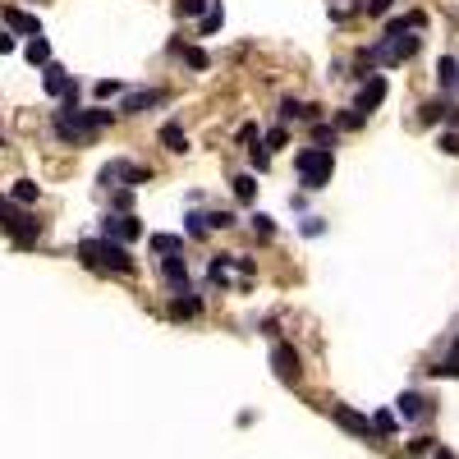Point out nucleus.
<instances>
[{
    "mask_svg": "<svg viewBox=\"0 0 459 459\" xmlns=\"http://www.w3.org/2000/svg\"><path fill=\"white\" fill-rule=\"evenodd\" d=\"M78 258L87 267H111V271H133V258L124 243H111V239H83L78 243Z\"/></svg>",
    "mask_w": 459,
    "mask_h": 459,
    "instance_id": "1",
    "label": "nucleus"
},
{
    "mask_svg": "<svg viewBox=\"0 0 459 459\" xmlns=\"http://www.w3.org/2000/svg\"><path fill=\"white\" fill-rule=\"evenodd\" d=\"M294 170L304 179V189H326L331 170H336V156H331V148H308L294 156Z\"/></svg>",
    "mask_w": 459,
    "mask_h": 459,
    "instance_id": "2",
    "label": "nucleus"
},
{
    "mask_svg": "<svg viewBox=\"0 0 459 459\" xmlns=\"http://www.w3.org/2000/svg\"><path fill=\"white\" fill-rule=\"evenodd\" d=\"M0 230L14 234V243H23V248L37 243V221L28 216V211H18L14 202H5V198H0Z\"/></svg>",
    "mask_w": 459,
    "mask_h": 459,
    "instance_id": "3",
    "label": "nucleus"
},
{
    "mask_svg": "<svg viewBox=\"0 0 459 459\" xmlns=\"http://www.w3.org/2000/svg\"><path fill=\"white\" fill-rule=\"evenodd\" d=\"M143 234V226L129 216V211H120V216H106L101 221V239H111V243H133Z\"/></svg>",
    "mask_w": 459,
    "mask_h": 459,
    "instance_id": "4",
    "label": "nucleus"
},
{
    "mask_svg": "<svg viewBox=\"0 0 459 459\" xmlns=\"http://www.w3.org/2000/svg\"><path fill=\"white\" fill-rule=\"evenodd\" d=\"M148 179H152V175L138 170V165H129V161H111L101 170V184H106V189H115V184H148Z\"/></svg>",
    "mask_w": 459,
    "mask_h": 459,
    "instance_id": "5",
    "label": "nucleus"
},
{
    "mask_svg": "<svg viewBox=\"0 0 459 459\" xmlns=\"http://www.w3.org/2000/svg\"><path fill=\"white\" fill-rule=\"evenodd\" d=\"M271 367H276L280 382H299V354L289 345H276V349H271Z\"/></svg>",
    "mask_w": 459,
    "mask_h": 459,
    "instance_id": "6",
    "label": "nucleus"
},
{
    "mask_svg": "<svg viewBox=\"0 0 459 459\" xmlns=\"http://www.w3.org/2000/svg\"><path fill=\"white\" fill-rule=\"evenodd\" d=\"M382 101H386V78H382V74H372V78L363 83V92H358V106H354V111H358V115H367V111H377Z\"/></svg>",
    "mask_w": 459,
    "mask_h": 459,
    "instance_id": "7",
    "label": "nucleus"
},
{
    "mask_svg": "<svg viewBox=\"0 0 459 459\" xmlns=\"http://www.w3.org/2000/svg\"><path fill=\"white\" fill-rule=\"evenodd\" d=\"M331 414H336V423L345 427V432H358V436H367V432H372V423H367L363 414H354V409H349V404H336V409H331Z\"/></svg>",
    "mask_w": 459,
    "mask_h": 459,
    "instance_id": "8",
    "label": "nucleus"
},
{
    "mask_svg": "<svg viewBox=\"0 0 459 459\" xmlns=\"http://www.w3.org/2000/svg\"><path fill=\"white\" fill-rule=\"evenodd\" d=\"M161 276L170 280L179 294H189V267H184V258H161Z\"/></svg>",
    "mask_w": 459,
    "mask_h": 459,
    "instance_id": "9",
    "label": "nucleus"
},
{
    "mask_svg": "<svg viewBox=\"0 0 459 459\" xmlns=\"http://www.w3.org/2000/svg\"><path fill=\"white\" fill-rule=\"evenodd\" d=\"M161 101H165L161 87H148V92H129V96H124V111L138 115V111H148V106H161Z\"/></svg>",
    "mask_w": 459,
    "mask_h": 459,
    "instance_id": "10",
    "label": "nucleus"
},
{
    "mask_svg": "<svg viewBox=\"0 0 459 459\" xmlns=\"http://www.w3.org/2000/svg\"><path fill=\"white\" fill-rule=\"evenodd\" d=\"M5 23L14 28V33H28V37H42V23H37L33 14H23V9H5Z\"/></svg>",
    "mask_w": 459,
    "mask_h": 459,
    "instance_id": "11",
    "label": "nucleus"
},
{
    "mask_svg": "<svg viewBox=\"0 0 459 459\" xmlns=\"http://www.w3.org/2000/svg\"><path fill=\"white\" fill-rule=\"evenodd\" d=\"M395 414H399V418H423V414H427V399L409 390V395H399V399H395Z\"/></svg>",
    "mask_w": 459,
    "mask_h": 459,
    "instance_id": "12",
    "label": "nucleus"
},
{
    "mask_svg": "<svg viewBox=\"0 0 459 459\" xmlns=\"http://www.w3.org/2000/svg\"><path fill=\"white\" fill-rule=\"evenodd\" d=\"M161 143L170 152H189V133H184L179 124H161Z\"/></svg>",
    "mask_w": 459,
    "mask_h": 459,
    "instance_id": "13",
    "label": "nucleus"
},
{
    "mask_svg": "<svg viewBox=\"0 0 459 459\" xmlns=\"http://www.w3.org/2000/svg\"><path fill=\"white\" fill-rule=\"evenodd\" d=\"M436 78H441V87H455L459 83V65L450 60V55H441V60H436Z\"/></svg>",
    "mask_w": 459,
    "mask_h": 459,
    "instance_id": "14",
    "label": "nucleus"
},
{
    "mask_svg": "<svg viewBox=\"0 0 459 459\" xmlns=\"http://www.w3.org/2000/svg\"><path fill=\"white\" fill-rule=\"evenodd\" d=\"M253 193H258V179H253V175H234V198L253 202Z\"/></svg>",
    "mask_w": 459,
    "mask_h": 459,
    "instance_id": "15",
    "label": "nucleus"
},
{
    "mask_svg": "<svg viewBox=\"0 0 459 459\" xmlns=\"http://www.w3.org/2000/svg\"><path fill=\"white\" fill-rule=\"evenodd\" d=\"M221 23H226V9H221V5H207V14H202V37H211Z\"/></svg>",
    "mask_w": 459,
    "mask_h": 459,
    "instance_id": "16",
    "label": "nucleus"
},
{
    "mask_svg": "<svg viewBox=\"0 0 459 459\" xmlns=\"http://www.w3.org/2000/svg\"><path fill=\"white\" fill-rule=\"evenodd\" d=\"M28 60H33V65H51V46H46V37H33V46H28Z\"/></svg>",
    "mask_w": 459,
    "mask_h": 459,
    "instance_id": "17",
    "label": "nucleus"
},
{
    "mask_svg": "<svg viewBox=\"0 0 459 459\" xmlns=\"http://www.w3.org/2000/svg\"><path fill=\"white\" fill-rule=\"evenodd\" d=\"M152 248L170 258V253H179V248H184V239H175V234H152Z\"/></svg>",
    "mask_w": 459,
    "mask_h": 459,
    "instance_id": "18",
    "label": "nucleus"
},
{
    "mask_svg": "<svg viewBox=\"0 0 459 459\" xmlns=\"http://www.w3.org/2000/svg\"><path fill=\"white\" fill-rule=\"evenodd\" d=\"M432 372H436V377H459V340L450 345V354H446V363H441V367H432Z\"/></svg>",
    "mask_w": 459,
    "mask_h": 459,
    "instance_id": "19",
    "label": "nucleus"
},
{
    "mask_svg": "<svg viewBox=\"0 0 459 459\" xmlns=\"http://www.w3.org/2000/svg\"><path fill=\"white\" fill-rule=\"evenodd\" d=\"M184 60H189L193 70H207V65H211V55L202 51V46H184Z\"/></svg>",
    "mask_w": 459,
    "mask_h": 459,
    "instance_id": "20",
    "label": "nucleus"
},
{
    "mask_svg": "<svg viewBox=\"0 0 459 459\" xmlns=\"http://www.w3.org/2000/svg\"><path fill=\"white\" fill-rule=\"evenodd\" d=\"M14 202H37V184L33 179H18L14 184Z\"/></svg>",
    "mask_w": 459,
    "mask_h": 459,
    "instance_id": "21",
    "label": "nucleus"
},
{
    "mask_svg": "<svg viewBox=\"0 0 459 459\" xmlns=\"http://www.w3.org/2000/svg\"><path fill=\"white\" fill-rule=\"evenodd\" d=\"M446 111H450V101H427L423 106V120L432 124V120H446Z\"/></svg>",
    "mask_w": 459,
    "mask_h": 459,
    "instance_id": "22",
    "label": "nucleus"
},
{
    "mask_svg": "<svg viewBox=\"0 0 459 459\" xmlns=\"http://www.w3.org/2000/svg\"><path fill=\"white\" fill-rule=\"evenodd\" d=\"M184 221H189V234H193V239H202V234H207V216H202V211H189Z\"/></svg>",
    "mask_w": 459,
    "mask_h": 459,
    "instance_id": "23",
    "label": "nucleus"
},
{
    "mask_svg": "<svg viewBox=\"0 0 459 459\" xmlns=\"http://www.w3.org/2000/svg\"><path fill=\"white\" fill-rule=\"evenodd\" d=\"M234 226V211H211L207 216V230H230Z\"/></svg>",
    "mask_w": 459,
    "mask_h": 459,
    "instance_id": "24",
    "label": "nucleus"
},
{
    "mask_svg": "<svg viewBox=\"0 0 459 459\" xmlns=\"http://www.w3.org/2000/svg\"><path fill=\"white\" fill-rule=\"evenodd\" d=\"M175 317H198V299H175Z\"/></svg>",
    "mask_w": 459,
    "mask_h": 459,
    "instance_id": "25",
    "label": "nucleus"
},
{
    "mask_svg": "<svg viewBox=\"0 0 459 459\" xmlns=\"http://www.w3.org/2000/svg\"><path fill=\"white\" fill-rule=\"evenodd\" d=\"M372 427H377L382 436H390V432H395V414H377V418H372Z\"/></svg>",
    "mask_w": 459,
    "mask_h": 459,
    "instance_id": "26",
    "label": "nucleus"
},
{
    "mask_svg": "<svg viewBox=\"0 0 459 459\" xmlns=\"http://www.w3.org/2000/svg\"><path fill=\"white\" fill-rule=\"evenodd\" d=\"M175 9H179V14H207V0H179Z\"/></svg>",
    "mask_w": 459,
    "mask_h": 459,
    "instance_id": "27",
    "label": "nucleus"
},
{
    "mask_svg": "<svg viewBox=\"0 0 459 459\" xmlns=\"http://www.w3.org/2000/svg\"><path fill=\"white\" fill-rule=\"evenodd\" d=\"M441 152L446 156H459V133H441Z\"/></svg>",
    "mask_w": 459,
    "mask_h": 459,
    "instance_id": "28",
    "label": "nucleus"
},
{
    "mask_svg": "<svg viewBox=\"0 0 459 459\" xmlns=\"http://www.w3.org/2000/svg\"><path fill=\"white\" fill-rule=\"evenodd\" d=\"M285 143H289V133H285V129H280V124H276V129L267 133V148H285Z\"/></svg>",
    "mask_w": 459,
    "mask_h": 459,
    "instance_id": "29",
    "label": "nucleus"
},
{
    "mask_svg": "<svg viewBox=\"0 0 459 459\" xmlns=\"http://www.w3.org/2000/svg\"><path fill=\"white\" fill-rule=\"evenodd\" d=\"M253 230H258V234H276V226H271V216H262V211L253 216Z\"/></svg>",
    "mask_w": 459,
    "mask_h": 459,
    "instance_id": "30",
    "label": "nucleus"
},
{
    "mask_svg": "<svg viewBox=\"0 0 459 459\" xmlns=\"http://www.w3.org/2000/svg\"><path fill=\"white\" fill-rule=\"evenodd\" d=\"M115 92H120V83H111V78H101V83H96V96H101V101H106V96H115Z\"/></svg>",
    "mask_w": 459,
    "mask_h": 459,
    "instance_id": "31",
    "label": "nucleus"
},
{
    "mask_svg": "<svg viewBox=\"0 0 459 459\" xmlns=\"http://www.w3.org/2000/svg\"><path fill=\"white\" fill-rule=\"evenodd\" d=\"M312 138H317V143H336V129H331V124H317V129H312Z\"/></svg>",
    "mask_w": 459,
    "mask_h": 459,
    "instance_id": "32",
    "label": "nucleus"
},
{
    "mask_svg": "<svg viewBox=\"0 0 459 459\" xmlns=\"http://www.w3.org/2000/svg\"><path fill=\"white\" fill-rule=\"evenodd\" d=\"M358 124H363V115H358V111H349V115H340V129H358Z\"/></svg>",
    "mask_w": 459,
    "mask_h": 459,
    "instance_id": "33",
    "label": "nucleus"
},
{
    "mask_svg": "<svg viewBox=\"0 0 459 459\" xmlns=\"http://www.w3.org/2000/svg\"><path fill=\"white\" fill-rule=\"evenodd\" d=\"M248 156H253V165H258V170H267V152H262V148H248Z\"/></svg>",
    "mask_w": 459,
    "mask_h": 459,
    "instance_id": "34",
    "label": "nucleus"
},
{
    "mask_svg": "<svg viewBox=\"0 0 459 459\" xmlns=\"http://www.w3.org/2000/svg\"><path fill=\"white\" fill-rule=\"evenodd\" d=\"M9 51H14V37H9V33H0V55H9Z\"/></svg>",
    "mask_w": 459,
    "mask_h": 459,
    "instance_id": "35",
    "label": "nucleus"
}]
</instances>
